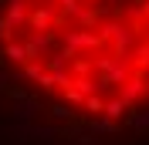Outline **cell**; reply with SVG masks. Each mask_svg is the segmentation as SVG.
Returning <instances> with one entry per match:
<instances>
[{
	"instance_id": "6da1fadb",
	"label": "cell",
	"mask_w": 149,
	"mask_h": 145,
	"mask_svg": "<svg viewBox=\"0 0 149 145\" xmlns=\"http://www.w3.org/2000/svg\"><path fill=\"white\" fill-rule=\"evenodd\" d=\"M85 128L149 115V0H0V111Z\"/></svg>"
}]
</instances>
